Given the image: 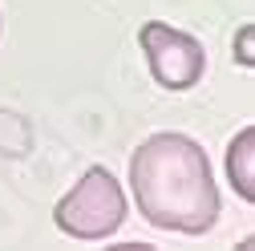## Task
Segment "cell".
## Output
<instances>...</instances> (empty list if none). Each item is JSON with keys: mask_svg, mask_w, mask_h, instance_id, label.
Segmentation results:
<instances>
[{"mask_svg": "<svg viewBox=\"0 0 255 251\" xmlns=\"http://www.w3.org/2000/svg\"><path fill=\"white\" fill-rule=\"evenodd\" d=\"M53 223L73 239H110L126 223V191L106 166H89L81 182L57 203Z\"/></svg>", "mask_w": 255, "mask_h": 251, "instance_id": "2", "label": "cell"}, {"mask_svg": "<svg viewBox=\"0 0 255 251\" xmlns=\"http://www.w3.org/2000/svg\"><path fill=\"white\" fill-rule=\"evenodd\" d=\"M239 247H243V251H255V235H247V239H243Z\"/></svg>", "mask_w": 255, "mask_h": 251, "instance_id": "6", "label": "cell"}, {"mask_svg": "<svg viewBox=\"0 0 255 251\" xmlns=\"http://www.w3.org/2000/svg\"><path fill=\"white\" fill-rule=\"evenodd\" d=\"M235 61L255 69V24H239V33H235Z\"/></svg>", "mask_w": 255, "mask_h": 251, "instance_id": "5", "label": "cell"}, {"mask_svg": "<svg viewBox=\"0 0 255 251\" xmlns=\"http://www.w3.org/2000/svg\"><path fill=\"white\" fill-rule=\"evenodd\" d=\"M134 207L158 231L207 235L219 223V186L195 138L154 134L130 158Z\"/></svg>", "mask_w": 255, "mask_h": 251, "instance_id": "1", "label": "cell"}, {"mask_svg": "<svg viewBox=\"0 0 255 251\" xmlns=\"http://www.w3.org/2000/svg\"><path fill=\"white\" fill-rule=\"evenodd\" d=\"M138 45H142V53L150 61L154 81L162 85V89L182 93L190 85H199V77L207 69V53H203V45L190 37V33L170 28L166 20H146L138 28Z\"/></svg>", "mask_w": 255, "mask_h": 251, "instance_id": "3", "label": "cell"}, {"mask_svg": "<svg viewBox=\"0 0 255 251\" xmlns=\"http://www.w3.org/2000/svg\"><path fill=\"white\" fill-rule=\"evenodd\" d=\"M227 182L243 203L255 207V126L239 130L227 146Z\"/></svg>", "mask_w": 255, "mask_h": 251, "instance_id": "4", "label": "cell"}]
</instances>
